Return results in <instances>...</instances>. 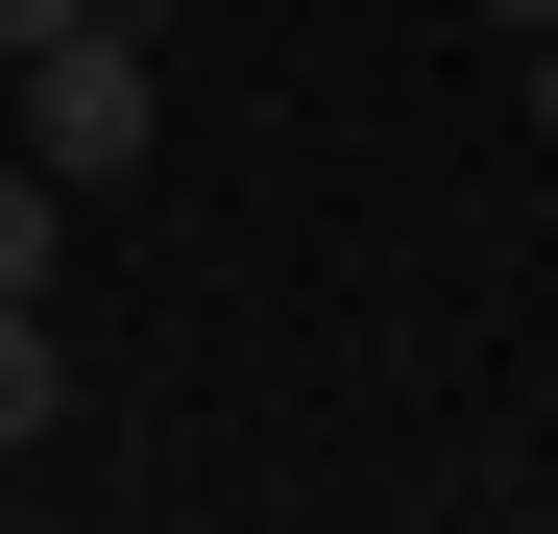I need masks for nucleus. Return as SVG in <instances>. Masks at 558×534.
Here are the masks:
<instances>
[{
    "label": "nucleus",
    "mask_w": 558,
    "mask_h": 534,
    "mask_svg": "<svg viewBox=\"0 0 558 534\" xmlns=\"http://www.w3.org/2000/svg\"><path fill=\"white\" fill-rule=\"evenodd\" d=\"M146 25H170V0H98V25H49V49H0V146H25V170H73V195H122V170H146Z\"/></svg>",
    "instance_id": "f257e3e1"
},
{
    "label": "nucleus",
    "mask_w": 558,
    "mask_h": 534,
    "mask_svg": "<svg viewBox=\"0 0 558 534\" xmlns=\"http://www.w3.org/2000/svg\"><path fill=\"white\" fill-rule=\"evenodd\" d=\"M73 219H98V195H73V170H25V146H0V292H49V267H73Z\"/></svg>",
    "instance_id": "f03ea898"
},
{
    "label": "nucleus",
    "mask_w": 558,
    "mask_h": 534,
    "mask_svg": "<svg viewBox=\"0 0 558 534\" xmlns=\"http://www.w3.org/2000/svg\"><path fill=\"white\" fill-rule=\"evenodd\" d=\"M49 413H73V340H49V292H0V462H25Z\"/></svg>",
    "instance_id": "7ed1b4c3"
},
{
    "label": "nucleus",
    "mask_w": 558,
    "mask_h": 534,
    "mask_svg": "<svg viewBox=\"0 0 558 534\" xmlns=\"http://www.w3.org/2000/svg\"><path fill=\"white\" fill-rule=\"evenodd\" d=\"M49 25H98V0H0V49H49Z\"/></svg>",
    "instance_id": "20e7f679"
},
{
    "label": "nucleus",
    "mask_w": 558,
    "mask_h": 534,
    "mask_svg": "<svg viewBox=\"0 0 558 534\" xmlns=\"http://www.w3.org/2000/svg\"><path fill=\"white\" fill-rule=\"evenodd\" d=\"M486 25H510V49H534V25H558V0H486Z\"/></svg>",
    "instance_id": "39448f33"
},
{
    "label": "nucleus",
    "mask_w": 558,
    "mask_h": 534,
    "mask_svg": "<svg viewBox=\"0 0 558 534\" xmlns=\"http://www.w3.org/2000/svg\"><path fill=\"white\" fill-rule=\"evenodd\" d=\"M534 122H558V25H534Z\"/></svg>",
    "instance_id": "423d86ee"
}]
</instances>
